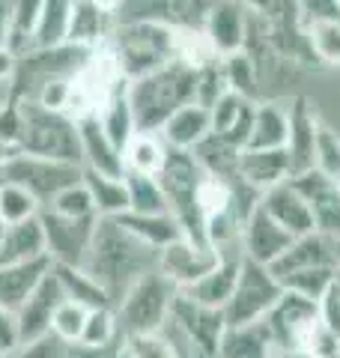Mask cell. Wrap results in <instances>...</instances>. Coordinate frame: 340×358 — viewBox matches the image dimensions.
<instances>
[{"mask_svg": "<svg viewBox=\"0 0 340 358\" xmlns=\"http://www.w3.org/2000/svg\"><path fill=\"white\" fill-rule=\"evenodd\" d=\"M155 266H158V248L146 245L141 236H134L117 218L99 215L84 268L105 287L111 305H117L126 296V289Z\"/></svg>", "mask_w": 340, "mask_h": 358, "instance_id": "obj_1", "label": "cell"}, {"mask_svg": "<svg viewBox=\"0 0 340 358\" xmlns=\"http://www.w3.org/2000/svg\"><path fill=\"white\" fill-rule=\"evenodd\" d=\"M194 72L185 63L170 60L162 69L129 81V105L138 131H162L170 114L194 102Z\"/></svg>", "mask_w": 340, "mask_h": 358, "instance_id": "obj_2", "label": "cell"}, {"mask_svg": "<svg viewBox=\"0 0 340 358\" xmlns=\"http://www.w3.org/2000/svg\"><path fill=\"white\" fill-rule=\"evenodd\" d=\"M15 102L21 114L15 150L81 164V134H78V122L69 114L45 108L36 99H15Z\"/></svg>", "mask_w": 340, "mask_h": 358, "instance_id": "obj_3", "label": "cell"}, {"mask_svg": "<svg viewBox=\"0 0 340 358\" xmlns=\"http://www.w3.org/2000/svg\"><path fill=\"white\" fill-rule=\"evenodd\" d=\"M179 296V287L170 281L162 268H150L146 275H141L134 281L126 296H122L113 313L120 322V334L122 338H143V334H158L162 326L170 317L173 299Z\"/></svg>", "mask_w": 340, "mask_h": 358, "instance_id": "obj_4", "label": "cell"}, {"mask_svg": "<svg viewBox=\"0 0 340 358\" xmlns=\"http://www.w3.org/2000/svg\"><path fill=\"white\" fill-rule=\"evenodd\" d=\"M108 45L117 54L122 75L134 81L141 75H150L173 60V27L162 21H117L108 36Z\"/></svg>", "mask_w": 340, "mask_h": 358, "instance_id": "obj_5", "label": "cell"}, {"mask_svg": "<svg viewBox=\"0 0 340 358\" xmlns=\"http://www.w3.org/2000/svg\"><path fill=\"white\" fill-rule=\"evenodd\" d=\"M203 176V167L197 164L191 150H167L164 167L158 173V182L164 188L170 215L179 221V227L188 239L206 242V227H203L200 209H197V182ZM209 245V242H206Z\"/></svg>", "mask_w": 340, "mask_h": 358, "instance_id": "obj_6", "label": "cell"}, {"mask_svg": "<svg viewBox=\"0 0 340 358\" xmlns=\"http://www.w3.org/2000/svg\"><path fill=\"white\" fill-rule=\"evenodd\" d=\"M84 179V167L75 162L60 159H45V155H33L24 150H13L0 164V182H15L39 200L45 206L48 200L63 192L66 185Z\"/></svg>", "mask_w": 340, "mask_h": 358, "instance_id": "obj_7", "label": "cell"}, {"mask_svg": "<svg viewBox=\"0 0 340 358\" xmlns=\"http://www.w3.org/2000/svg\"><path fill=\"white\" fill-rule=\"evenodd\" d=\"M283 296V287L271 268L242 257L239 278H236V289L230 301L224 305L227 326H245V322H257L275 308V301Z\"/></svg>", "mask_w": 340, "mask_h": 358, "instance_id": "obj_8", "label": "cell"}, {"mask_svg": "<svg viewBox=\"0 0 340 358\" xmlns=\"http://www.w3.org/2000/svg\"><path fill=\"white\" fill-rule=\"evenodd\" d=\"M269 334L275 341V350L281 352H308L313 334L320 331V305L313 299H304L299 293H287L275 301V308L266 313Z\"/></svg>", "mask_w": 340, "mask_h": 358, "instance_id": "obj_9", "label": "cell"}, {"mask_svg": "<svg viewBox=\"0 0 340 358\" xmlns=\"http://www.w3.org/2000/svg\"><path fill=\"white\" fill-rule=\"evenodd\" d=\"M39 218H42V227H45V248H48L51 263H57V266H84L99 215H93V218H63V215H54V212L42 209Z\"/></svg>", "mask_w": 340, "mask_h": 358, "instance_id": "obj_10", "label": "cell"}, {"mask_svg": "<svg viewBox=\"0 0 340 358\" xmlns=\"http://www.w3.org/2000/svg\"><path fill=\"white\" fill-rule=\"evenodd\" d=\"M218 260H221L218 248H212L206 242H194L188 236H179L176 242H170L158 251V268H162L179 289L200 281L203 275L218 266Z\"/></svg>", "mask_w": 340, "mask_h": 358, "instance_id": "obj_11", "label": "cell"}, {"mask_svg": "<svg viewBox=\"0 0 340 358\" xmlns=\"http://www.w3.org/2000/svg\"><path fill=\"white\" fill-rule=\"evenodd\" d=\"M290 179L302 192V197L308 200L316 230L337 239L340 236V188H337V182L332 176H325L323 171H316V167L292 173Z\"/></svg>", "mask_w": 340, "mask_h": 358, "instance_id": "obj_12", "label": "cell"}, {"mask_svg": "<svg viewBox=\"0 0 340 358\" xmlns=\"http://www.w3.org/2000/svg\"><path fill=\"white\" fill-rule=\"evenodd\" d=\"M63 301V287L54 275V266L48 268V275L36 284V289L27 296V301L21 305L18 313V334H21V346L42 341L45 334H51V317L57 305Z\"/></svg>", "mask_w": 340, "mask_h": 358, "instance_id": "obj_13", "label": "cell"}, {"mask_svg": "<svg viewBox=\"0 0 340 358\" xmlns=\"http://www.w3.org/2000/svg\"><path fill=\"white\" fill-rule=\"evenodd\" d=\"M290 134H287V155H290V167L292 173L311 171L313 167V155H316V134H320L323 120L316 117L313 102L308 96H292L290 99Z\"/></svg>", "mask_w": 340, "mask_h": 358, "instance_id": "obj_14", "label": "cell"}, {"mask_svg": "<svg viewBox=\"0 0 340 358\" xmlns=\"http://www.w3.org/2000/svg\"><path fill=\"white\" fill-rule=\"evenodd\" d=\"M292 239L296 236H290V233L257 203L254 212L242 224V257L257 260L263 266H271L283 251L290 248Z\"/></svg>", "mask_w": 340, "mask_h": 358, "instance_id": "obj_15", "label": "cell"}, {"mask_svg": "<svg viewBox=\"0 0 340 358\" xmlns=\"http://www.w3.org/2000/svg\"><path fill=\"white\" fill-rule=\"evenodd\" d=\"M203 30H206L212 48L218 51V57L242 51L248 39V6L242 0H215Z\"/></svg>", "mask_w": 340, "mask_h": 358, "instance_id": "obj_16", "label": "cell"}, {"mask_svg": "<svg viewBox=\"0 0 340 358\" xmlns=\"http://www.w3.org/2000/svg\"><path fill=\"white\" fill-rule=\"evenodd\" d=\"M78 134H81V164L84 171L108 173V176H122L126 173V162H122V150L108 138V131L101 129L96 114L75 120Z\"/></svg>", "mask_w": 340, "mask_h": 358, "instance_id": "obj_17", "label": "cell"}, {"mask_svg": "<svg viewBox=\"0 0 340 358\" xmlns=\"http://www.w3.org/2000/svg\"><path fill=\"white\" fill-rule=\"evenodd\" d=\"M260 206H263L290 236H304V233L316 230L308 200H304L299 188L292 185V179H287V182H281V185L260 194Z\"/></svg>", "mask_w": 340, "mask_h": 358, "instance_id": "obj_18", "label": "cell"}, {"mask_svg": "<svg viewBox=\"0 0 340 358\" xmlns=\"http://www.w3.org/2000/svg\"><path fill=\"white\" fill-rule=\"evenodd\" d=\"M212 114V134L236 143V147H248V138H251V126H254V114H257V102L248 96H239L233 90L227 93L209 108Z\"/></svg>", "mask_w": 340, "mask_h": 358, "instance_id": "obj_19", "label": "cell"}, {"mask_svg": "<svg viewBox=\"0 0 340 358\" xmlns=\"http://www.w3.org/2000/svg\"><path fill=\"white\" fill-rule=\"evenodd\" d=\"M239 266H242V251H221L218 266H215L212 272L203 275L200 281H194L191 287L179 289V293L200 301V305H206V308H221L224 310V305L230 301L233 289H236Z\"/></svg>", "mask_w": 340, "mask_h": 358, "instance_id": "obj_20", "label": "cell"}, {"mask_svg": "<svg viewBox=\"0 0 340 358\" xmlns=\"http://www.w3.org/2000/svg\"><path fill=\"white\" fill-rule=\"evenodd\" d=\"M313 266H337L334 263V239L325 236V233H320V230L296 236L290 242V248L283 251L269 268H271V275L275 278H283L290 272L313 268Z\"/></svg>", "mask_w": 340, "mask_h": 358, "instance_id": "obj_21", "label": "cell"}, {"mask_svg": "<svg viewBox=\"0 0 340 358\" xmlns=\"http://www.w3.org/2000/svg\"><path fill=\"white\" fill-rule=\"evenodd\" d=\"M239 176L245 179L254 192H269L292 176L287 150H251L245 147L239 152Z\"/></svg>", "mask_w": 340, "mask_h": 358, "instance_id": "obj_22", "label": "cell"}, {"mask_svg": "<svg viewBox=\"0 0 340 358\" xmlns=\"http://www.w3.org/2000/svg\"><path fill=\"white\" fill-rule=\"evenodd\" d=\"M39 257H48V248H45V227H42L39 215L6 224V233H3V239H0V266L27 263V260H39Z\"/></svg>", "mask_w": 340, "mask_h": 358, "instance_id": "obj_23", "label": "cell"}, {"mask_svg": "<svg viewBox=\"0 0 340 358\" xmlns=\"http://www.w3.org/2000/svg\"><path fill=\"white\" fill-rule=\"evenodd\" d=\"M221 358H275V341L269 334L266 320L245 322V326H227L218 343Z\"/></svg>", "mask_w": 340, "mask_h": 358, "instance_id": "obj_24", "label": "cell"}, {"mask_svg": "<svg viewBox=\"0 0 340 358\" xmlns=\"http://www.w3.org/2000/svg\"><path fill=\"white\" fill-rule=\"evenodd\" d=\"M212 131V114L209 108H203L197 102H188L170 114V120L162 126V138L170 150H194L197 143Z\"/></svg>", "mask_w": 340, "mask_h": 358, "instance_id": "obj_25", "label": "cell"}, {"mask_svg": "<svg viewBox=\"0 0 340 358\" xmlns=\"http://www.w3.org/2000/svg\"><path fill=\"white\" fill-rule=\"evenodd\" d=\"M51 257H39V260L27 263H13V266H0V305L9 310H18L27 301V296L36 289V284L48 275Z\"/></svg>", "mask_w": 340, "mask_h": 358, "instance_id": "obj_26", "label": "cell"}, {"mask_svg": "<svg viewBox=\"0 0 340 358\" xmlns=\"http://www.w3.org/2000/svg\"><path fill=\"white\" fill-rule=\"evenodd\" d=\"M117 18L101 13L93 0H72V15H69V33H66V42L84 45V48H96L108 36Z\"/></svg>", "mask_w": 340, "mask_h": 358, "instance_id": "obj_27", "label": "cell"}, {"mask_svg": "<svg viewBox=\"0 0 340 358\" xmlns=\"http://www.w3.org/2000/svg\"><path fill=\"white\" fill-rule=\"evenodd\" d=\"M290 134V110L278 102H257L254 126L248 147L251 150H283Z\"/></svg>", "mask_w": 340, "mask_h": 358, "instance_id": "obj_28", "label": "cell"}, {"mask_svg": "<svg viewBox=\"0 0 340 358\" xmlns=\"http://www.w3.org/2000/svg\"><path fill=\"white\" fill-rule=\"evenodd\" d=\"M167 150L170 147L158 131H134L126 141V147H122V162H126V171L158 176L164 167Z\"/></svg>", "mask_w": 340, "mask_h": 358, "instance_id": "obj_29", "label": "cell"}, {"mask_svg": "<svg viewBox=\"0 0 340 358\" xmlns=\"http://www.w3.org/2000/svg\"><path fill=\"white\" fill-rule=\"evenodd\" d=\"M117 221L158 251H162L164 245L176 242L179 236H185L183 227H179V221L170 215V212H153V215H143V212H122V215H117Z\"/></svg>", "mask_w": 340, "mask_h": 358, "instance_id": "obj_30", "label": "cell"}, {"mask_svg": "<svg viewBox=\"0 0 340 358\" xmlns=\"http://www.w3.org/2000/svg\"><path fill=\"white\" fill-rule=\"evenodd\" d=\"M54 275H57V281H60L66 299H72V301H78V305H84L90 310L113 308L111 296L105 293V287H101L84 266H57L54 263Z\"/></svg>", "mask_w": 340, "mask_h": 358, "instance_id": "obj_31", "label": "cell"}, {"mask_svg": "<svg viewBox=\"0 0 340 358\" xmlns=\"http://www.w3.org/2000/svg\"><path fill=\"white\" fill-rule=\"evenodd\" d=\"M84 185L93 194L96 215L101 218H117L129 212V188H126V173L122 176H108L96 171H84Z\"/></svg>", "mask_w": 340, "mask_h": 358, "instance_id": "obj_32", "label": "cell"}, {"mask_svg": "<svg viewBox=\"0 0 340 358\" xmlns=\"http://www.w3.org/2000/svg\"><path fill=\"white\" fill-rule=\"evenodd\" d=\"M194 159L203 167V173H212V176H221V179H236L239 176V152L242 147L236 143L218 138V134H206L194 150Z\"/></svg>", "mask_w": 340, "mask_h": 358, "instance_id": "obj_33", "label": "cell"}, {"mask_svg": "<svg viewBox=\"0 0 340 358\" xmlns=\"http://www.w3.org/2000/svg\"><path fill=\"white\" fill-rule=\"evenodd\" d=\"M96 117L101 122V129L108 131V138L117 143L122 150L126 147V141L132 138L138 126H134V114H132V105H129V81L122 84L120 90H113V93L105 99V105L96 110Z\"/></svg>", "mask_w": 340, "mask_h": 358, "instance_id": "obj_34", "label": "cell"}, {"mask_svg": "<svg viewBox=\"0 0 340 358\" xmlns=\"http://www.w3.org/2000/svg\"><path fill=\"white\" fill-rule=\"evenodd\" d=\"M69 15H72V0H42L39 24H36V33H33L30 48H51V45L66 42Z\"/></svg>", "mask_w": 340, "mask_h": 358, "instance_id": "obj_35", "label": "cell"}, {"mask_svg": "<svg viewBox=\"0 0 340 358\" xmlns=\"http://www.w3.org/2000/svg\"><path fill=\"white\" fill-rule=\"evenodd\" d=\"M173 60L191 66V69H200V66H209L221 57L212 48L203 27H173Z\"/></svg>", "mask_w": 340, "mask_h": 358, "instance_id": "obj_36", "label": "cell"}, {"mask_svg": "<svg viewBox=\"0 0 340 358\" xmlns=\"http://www.w3.org/2000/svg\"><path fill=\"white\" fill-rule=\"evenodd\" d=\"M126 188H129V212H143V215H153V212H170L158 176L126 171Z\"/></svg>", "mask_w": 340, "mask_h": 358, "instance_id": "obj_37", "label": "cell"}, {"mask_svg": "<svg viewBox=\"0 0 340 358\" xmlns=\"http://www.w3.org/2000/svg\"><path fill=\"white\" fill-rule=\"evenodd\" d=\"M221 69H224V78H227V87H230L233 93L248 96V99H254V102H260L263 87H260L257 63L251 60V54H248L245 48L221 57Z\"/></svg>", "mask_w": 340, "mask_h": 358, "instance_id": "obj_38", "label": "cell"}, {"mask_svg": "<svg viewBox=\"0 0 340 358\" xmlns=\"http://www.w3.org/2000/svg\"><path fill=\"white\" fill-rule=\"evenodd\" d=\"M39 13H42V0H9V51L13 54H24L33 45V33L39 24Z\"/></svg>", "mask_w": 340, "mask_h": 358, "instance_id": "obj_39", "label": "cell"}, {"mask_svg": "<svg viewBox=\"0 0 340 358\" xmlns=\"http://www.w3.org/2000/svg\"><path fill=\"white\" fill-rule=\"evenodd\" d=\"M334 275H337V266H313V268H299V272H290L278 278L281 287L287 293H299L304 299H313L320 301L325 296V289L334 284Z\"/></svg>", "mask_w": 340, "mask_h": 358, "instance_id": "obj_40", "label": "cell"}, {"mask_svg": "<svg viewBox=\"0 0 340 358\" xmlns=\"http://www.w3.org/2000/svg\"><path fill=\"white\" fill-rule=\"evenodd\" d=\"M42 209L54 212V215H63V218H93L96 215L93 194H90V188L84 185V179H78V182L66 185L63 192H57Z\"/></svg>", "mask_w": 340, "mask_h": 358, "instance_id": "obj_41", "label": "cell"}, {"mask_svg": "<svg viewBox=\"0 0 340 358\" xmlns=\"http://www.w3.org/2000/svg\"><path fill=\"white\" fill-rule=\"evenodd\" d=\"M81 343L87 346H99V350H111V346H117L120 341H126L120 334V322H117V313L113 308H96L87 313V322H84V331Z\"/></svg>", "mask_w": 340, "mask_h": 358, "instance_id": "obj_42", "label": "cell"}, {"mask_svg": "<svg viewBox=\"0 0 340 358\" xmlns=\"http://www.w3.org/2000/svg\"><path fill=\"white\" fill-rule=\"evenodd\" d=\"M158 338L167 343V350L173 358H221L218 350H212V346H206L191 331H185L173 317H167L162 331H158Z\"/></svg>", "mask_w": 340, "mask_h": 358, "instance_id": "obj_43", "label": "cell"}, {"mask_svg": "<svg viewBox=\"0 0 340 358\" xmlns=\"http://www.w3.org/2000/svg\"><path fill=\"white\" fill-rule=\"evenodd\" d=\"M42 212V203L33 197L27 188H21L15 182H0V218L6 224L33 218Z\"/></svg>", "mask_w": 340, "mask_h": 358, "instance_id": "obj_44", "label": "cell"}, {"mask_svg": "<svg viewBox=\"0 0 340 358\" xmlns=\"http://www.w3.org/2000/svg\"><path fill=\"white\" fill-rule=\"evenodd\" d=\"M311 48L320 66H340V21H320L308 27Z\"/></svg>", "mask_w": 340, "mask_h": 358, "instance_id": "obj_45", "label": "cell"}, {"mask_svg": "<svg viewBox=\"0 0 340 358\" xmlns=\"http://www.w3.org/2000/svg\"><path fill=\"white\" fill-rule=\"evenodd\" d=\"M87 313H90V308L78 305V301L63 296V301L57 305L54 317H51V334H57V338L66 341V343L78 341V338H81V331H84Z\"/></svg>", "mask_w": 340, "mask_h": 358, "instance_id": "obj_46", "label": "cell"}, {"mask_svg": "<svg viewBox=\"0 0 340 358\" xmlns=\"http://www.w3.org/2000/svg\"><path fill=\"white\" fill-rule=\"evenodd\" d=\"M227 78H224V69H221V60H215L209 66H200L194 72V102L203 105V108H212L218 99L227 93Z\"/></svg>", "mask_w": 340, "mask_h": 358, "instance_id": "obj_47", "label": "cell"}, {"mask_svg": "<svg viewBox=\"0 0 340 358\" xmlns=\"http://www.w3.org/2000/svg\"><path fill=\"white\" fill-rule=\"evenodd\" d=\"M313 167L323 171L325 176L340 179V134L332 126H320L316 134V155H313Z\"/></svg>", "mask_w": 340, "mask_h": 358, "instance_id": "obj_48", "label": "cell"}, {"mask_svg": "<svg viewBox=\"0 0 340 358\" xmlns=\"http://www.w3.org/2000/svg\"><path fill=\"white\" fill-rule=\"evenodd\" d=\"M302 24H320V21H340V0H296Z\"/></svg>", "mask_w": 340, "mask_h": 358, "instance_id": "obj_49", "label": "cell"}, {"mask_svg": "<svg viewBox=\"0 0 340 358\" xmlns=\"http://www.w3.org/2000/svg\"><path fill=\"white\" fill-rule=\"evenodd\" d=\"M316 305H320V320H323V326L340 338V287H337V281L325 289V296L316 301Z\"/></svg>", "mask_w": 340, "mask_h": 358, "instance_id": "obj_50", "label": "cell"}, {"mask_svg": "<svg viewBox=\"0 0 340 358\" xmlns=\"http://www.w3.org/2000/svg\"><path fill=\"white\" fill-rule=\"evenodd\" d=\"M132 358H173L167 343L158 334H143V338H126Z\"/></svg>", "mask_w": 340, "mask_h": 358, "instance_id": "obj_51", "label": "cell"}, {"mask_svg": "<svg viewBox=\"0 0 340 358\" xmlns=\"http://www.w3.org/2000/svg\"><path fill=\"white\" fill-rule=\"evenodd\" d=\"M21 346V334H18V313L0 305V352L9 355Z\"/></svg>", "mask_w": 340, "mask_h": 358, "instance_id": "obj_52", "label": "cell"}, {"mask_svg": "<svg viewBox=\"0 0 340 358\" xmlns=\"http://www.w3.org/2000/svg\"><path fill=\"white\" fill-rule=\"evenodd\" d=\"M15 60H18V54H13L9 48H0V87H9V81H13Z\"/></svg>", "mask_w": 340, "mask_h": 358, "instance_id": "obj_53", "label": "cell"}, {"mask_svg": "<svg viewBox=\"0 0 340 358\" xmlns=\"http://www.w3.org/2000/svg\"><path fill=\"white\" fill-rule=\"evenodd\" d=\"M9 27H13V18H9V0H0V48H9Z\"/></svg>", "mask_w": 340, "mask_h": 358, "instance_id": "obj_54", "label": "cell"}, {"mask_svg": "<svg viewBox=\"0 0 340 358\" xmlns=\"http://www.w3.org/2000/svg\"><path fill=\"white\" fill-rule=\"evenodd\" d=\"M93 3L101 9V13H108V15H113L117 18V13H120V6L126 3V0H93Z\"/></svg>", "mask_w": 340, "mask_h": 358, "instance_id": "obj_55", "label": "cell"}, {"mask_svg": "<svg viewBox=\"0 0 340 358\" xmlns=\"http://www.w3.org/2000/svg\"><path fill=\"white\" fill-rule=\"evenodd\" d=\"M108 358H132V352H129V343H126V341H120L117 346H111Z\"/></svg>", "mask_w": 340, "mask_h": 358, "instance_id": "obj_56", "label": "cell"}, {"mask_svg": "<svg viewBox=\"0 0 340 358\" xmlns=\"http://www.w3.org/2000/svg\"><path fill=\"white\" fill-rule=\"evenodd\" d=\"M278 358H316V355H311V352H281Z\"/></svg>", "mask_w": 340, "mask_h": 358, "instance_id": "obj_57", "label": "cell"}, {"mask_svg": "<svg viewBox=\"0 0 340 358\" xmlns=\"http://www.w3.org/2000/svg\"><path fill=\"white\" fill-rule=\"evenodd\" d=\"M334 263H337V268H340V236L334 239Z\"/></svg>", "mask_w": 340, "mask_h": 358, "instance_id": "obj_58", "label": "cell"}, {"mask_svg": "<svg viewBox=\"0 0 340 358\" xmlns=\"http://www.w3.org/2000/svg\"><path fill=\"white\" fill-rule=\"evenodd\" d=\"M3 233H6V221L0 218V239H3Z\"/></svg>", "mask_w": 340, "mask_h": 358, "instance_id": "obj_59", "label": "cell"}, {"mask_svg": "<svg viewBox=\"0 0 340 358\" xmlns=\"http://www.w3.org/2000/svg\"><path fill=\"white\" fill-rule=\"evenodd\" d=\"M334 281H337V287H340V268H337V275H334Z\"/></svg>", "mask_w": 340, "mask_h": 358, "instance_id": "obj_60", "label": "cell"}, {"mask_svg": "<svg viewBox=\"0 0 340 358\" xmlns=\"http://www.w3.org/2000/svg\"><path fill=\"white\" fill-rule=\"evenodd\" d=\"M334 182H337V188H340V179H334Z\"/></svg>", "mask_w": 340, "mask_h": 358, "instance_id": "obj_61", "label": "cell"}, {"mask_svg": "<svg viewBox=\"0 0 340 358\" xmlns=\"http://www.w3.org/2000/svg\"><path fill=\"white\" fill-rule=\"evenodd\" d=\"M0 358H6V355H3V352H0Z\"/></svg>", "mask_w": 340, "mask_h": 358, "instance_id": "obj_62", "label": "cell"}, {"mask_svg": "<svg viewBox=\"0 0 340 358\" xmlns=\"http://www.w3.org/2000/svg\"><path fill=\"white\" fill-rule=\"evenodd\" d=\"M275 358H278V355H275Z\"/></svg>", "mask_w": 340, "mask_h": 358, "instance_id": "obj_63", "label": "cell"}]
</instances>
